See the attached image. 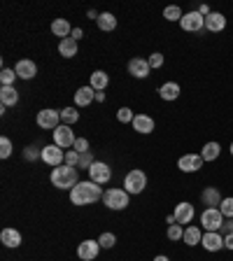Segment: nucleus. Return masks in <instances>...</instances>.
I'll use <instances>...</instances> for the list:
<instances>
[{"mask_svg":"<svg viewBox=\"0 0 233 261\" xmlns=\"http://www.w3.org/2000/svg\"><path fill=\"white\" fill-rule=\"evenodd\" d=\"M93 100H96V91H93L91 87H80L75 91V105L77 108H87V105H91Z\"/></svg>","mask_w":233,"mask_h":261,"instance_id":"aec40b11","label":"nucleus"},{"mask_svg":"<svg viewBox=\"0 0 233 261\" xmlns=\"http://www.w3.org/2000/svg\"><path fill=\"white\" fill-rule=\"evenodd\" d=\"M224 28H226V16H224L222 12H210V14L205 16V31L222 33Z\"/></svg>","mask_w":233,"mask_h":261,"instance_id":"a211bd4d","label":"nucleus"},{"mask_svg":"<svg viewBox=\"0 0 233 261\" xmlns=\"http://www.w3.org/2000/svg\"><path fill=\"white\" fill-rule=\"evenodd\" d=\"M166 236H168V240L177 243V240L185 238V228H182V224H170L168 231H166Z\"/></svg>","mask_w":233,"mask_h":261,"instance_id":"7c9ffc66","label":"nucleus"},{"mask_svg":"<svg viewBox=\"0 0 233 261\" xmlns=\"http://www.w3.org/2000/svg\"><path fill=\"white\" fill-rule=\"evenodd\" d=\"M219 154H222V145H219V142H205L201 149L203 161H217Z\"/></svg>","mask_w":233,"mask_h":261,"instance_id":"393cba45","label":"nucleus"},{"mask_svg":"<svg viewBox=\"0 0 233 261\" xmlns=\"http://www.w3.org/2000/svg\"><path fill=\"white\" fill-rule=\"evenodd\" d=\"M72 40H77V42H80L82 38H84V31H82V28H72V35H70Z\"/></svg>","mask_w":233,"mask_h":261,"instance_id":"c03bdc74","label":"nucleus"},{"mask_svg":"<svg viewBox=\"0 0 233 261\" xmlns=\"http://www.w3.org/2000/svg\"><path fill=\"white\" fill-rule=\"evenodd\" d=\"M179 93H182V89H179L177 82H166L163 87H159V96L163 100H177Z\"/></svg>","mask_w":233,"mask_h":261,"instance_id":"5701e85b","label":"nucleus"},{"mask_svg":"<svg viewBox=\"0 0 233 261\" xmlns=\"http://www.w3.org/2000/svg\"><path fill=\"white\" fill-rule=\"evenodd\" d=\"M51 133H54V145H59L61 149H72V147H75L77 138H75V133H72L70 126L61 124L59 128L51 130Z\"/></svg>","mask_w":233,"mask_h":261,"instance_id":"1a4fd4ad","label":"nucleus"},{"mask_svg":"<svg viewBox=\"0 0 233 261\" xmlns=\"http://www.w3.org/2000/svg\"><path fill=\"white\" fill-rule=\"evenodd\" d=\"M219 212H222L226 219H233V196H224L222 205H219Z\"/></svg>","mask_w":233,"mask_h":261,"instance_id":"72a5a7b5","label":"nucleus"},{"mask_svg":"<svg viewBox=\"0 0 233 261\" xmlns=\"http://www.w3.org/2000/svg\"><path fill=\"white\" fill-rule=\"evenodd\" d=\"M224 247H226V250H233V233L224 236Z\"/></svg>","mask_w":233,"mask_h":261,"instance_id":"a18cd8bd","label":"nucleus"},{"mask_svg":"<svg viewBox=\"0 0 233 261\" xmlns=\"http://www.w3.org/2000/svg\"><path fill=\"white\" fill-rule=\"evenodd\" d=\"M0 156L3 159H10L12 156V140L10 138H0Z\"/></svg>","mask_w":233,"mask_h":261,"instance_id":"e433bc0d","label":"nucleus"},{"mask_svg":"<svg viewBox=\"0 0 233 261\" xmlns=\"http://www.w3.org/2000/svg\"><path fill=\"white\" fill-rule=\"evenodd\" d=\"M201 201H203V205H208V207H219L224 201V196L219 194L217 187H205V189L201 191Z\"/></svg>","mask_w":233,"mask_h":261,"instance_id":"f3484780","label":"nucleus"},{"mask_svg":"<svg viewBox=\"0 0 233 261\" xmlns=\"http://www.w3.org/2000/svg\"><path fill=\"white\" fill-rule=\"evenodd\" d=\"M75 152H80V154H84V152H91L89 149V140L87 138H77V142H75V147H72Z\"/></svg>","mask_w":233,"mask_h":261,"instance_id":"ea45409f","label":"nucleus"},{"mask_svg":"<svg viewBox=\"0 0 233 261\" xmlns=\"http://www.w3.org/2000/svg\"><path fill=\"white\" fill-rule=\"evenodd\" d=\"M201 245L205 252H219L224 247V236L219 233V231H205Z\"/></svg>","mask_w":233,"mask_h":261,"instance_id":"f8f14e48","label":"nucleus"},{"mask_svg":"<svg viewBox=\"0 0 233 261\" xmlns=\"http://www.w3.org/2000/svg\"><path fill=\"white\" fill-rule=\"evenodd\" d=\"M124 187H126V194H131V196L142 194V191H145V187H147V175H145V170L133 168V170H131V173L124 177Z\"/></svg>","mask_w":233,"mask_h":261,"instance_id":"7ed1b4c3","label":"nucleus"},{"mask_svg":"<svg viewBox=\"0 0 233 261\" xmlns=\"http://www.w3.org/2000/svg\"><path fill=\"white\" fill-rule=\"evenodd\" d=\"M179 26L187 33H201L205 28V16H201V12H187L182 19H179Z\"/></svg>","mask_w":233,"mask_h":261,"instance_id":"0eeeda50","label":"nucleus"},{"mask_svg":"<svg viewBox=\"0 0 233 261\" xmlns=\"http://www.w3.org/2000/svg\"><path fill=\"white\" fill-rule=\"evenodd\" d=\"M35 124L44 130H56L61 126V110H51V108L40 110L38 117H35Z\"/></svg>","mask_w":233,"mask_h":261,"instance_id":"20e7f679","label":"nucleus"},{"mask_svg":"<svg viewBox=\"0 0 233 261\" xmlns=\"http://www.w3.org/2000/svg\"><path fill=\"white\" fill-rule=\"evenodd\" d=\"M149 70H152V65H149L147 59H131L128 61V72L136 77V80H145V77H149Z\"/></svg>","mask_w":233,"mask_h":261,"instance_id":"4468645a","label":"nucleus"},{"mask_svg":"<svg viewBox=\"0 0 233 261\" xmlns=\"http://www.w3.org/2000/svg\"><path fill=\"white\" fill-rule=\"evenodd\" d=\"M98 243H100V247H105V250H112L114 245H117V236H114V233H108V231H105V233L98 238Z\"/></svg>","mask_w":233,"mask_h":261,"instance_id":"c9c22d12","label":"nucleus"},{"mask_svg":"<svg viewBox=\"0 0 233 261\" xmlns=\"http://www.w3.org/2000/svg\"><path fill=\"white\" fill-rule=\"evenodd\" d=\"M0 103H3V108H7V105H16L19 103V91H16L14 87H3L0 89Z\"/></svg>","mask_w":233,"mask_h":261,"instance_id":"cd10ccee","label":"nucleus"},{"mask_svg":"<svg viewBox=\"0 0 233 261\" xmlns=\"http://www.w3.org/2000/svg\"><path fill=\"white\" fill-rule=\"evenodd\" d=\"M96 100H100V103H103V100H105V93L103 91H96Z\"/></svg>","mask_w":233,"mask_h":261,"instance_id":"09e8293b","label":"nucleus"},{"mask_svg":"<svg viewBox=\"0 0 233 261\" xmlns=\"http://www.w3.org/2000/svg\"><path fill=\"white\" fill-rule=\"evenodd\" d=\"M77 40H72V38H65V40H61L59 42V54L63 56V59H72V56H77Z\"/></svg>","mask_w":233,"mask_h":261,"instance_id":"a878e982","label":"nucleus"},{"mask_svg":"<svg viewBox=\"0 0 233 261\" xmlns=\"http://www.w3.org/2000/svg\"><path fill=\"white\" fill-rule=\"evenodd\" d=\"M42 152V161L47 163V166H51V168H59V166H63L65 163V152L61 149L59 145H47V147H42L40 149Z\"/></svg>","mask_w":233,"mask_h":261,"instance_id":"6e6552de","label":"nucleus"},{"mask_svg":"<svg viewBox=\"0 0 233 261\" xmlns=\"http://www.w3.org/2000/svg\"><path fill=\"white\" fill-rule=\"evenodd\" d=\"M87 16H89V19H96V21H98V16H100V14H98L96 10H89V14H87Z\"/></svg>","mask_w":233,"mask_h":261,"instance_id":"de8ad7c7","label":"nucleus"},{"mask_svg":"<svg viewBox=\"0 0 233 261\" xmlns=\"http://www.w3.org/2000/svg\"><path fill=\"white\" fill-rule=\"evenodd\" d=\"M110 84V75L105 70H96L91 72V77H89V87L93 89V91H105Z\"/></svg>","mask_w":233,"mask_h":261,"instance_id":"4be33fe9","label":"nucleus"},{"mask_svg":"<svg viewBox=\"0 0 233 261\" xmlns=\"http://www.w3.org/2000/svg\"><path fill=\"white\" fill-rule=\"evenodd\" d=\"M154 261H170V259L166 254H159V256H154Z\"/></svg>","mask_w":233,"mask_h":261,"instance_id":"8fccbe9b","label":"nucleus"},{"mask_svg":"<svg viewBox=\"0 0 233 261\" xmlns=\"http://www.w3.org/2000/svg\"><path fill=\"white\" fill-rule=\"evenodd\" d=\"M0 243L5 245V247L16 250V247L21 245V233H19L16 228H3V233H0Z\"/></svg>","mask_w":233,"mask_h":261,"instance_id":"412c9836","label":"nucleus"},{"mask_svg":"<svg viewBox=\"0 0 233 261\" xmlns=\"http://www.w3.org/2000/svg\"><path fill=\"white\" fill-rule=\"evenodd\" d=\"M198 12H201V16H208V14H210V7H208V5H201V7H198Z\"/></svg>","mask_w":233,"mask_h":261,"instance_id":"49530a36","label":"nucleus"},{"mask_svg":"<svg viewBox=\"0 0 233 261\" xmlns=\"http://www.w3.org/2000/svg\"><path fill=\"white\" fill-rule=\"evenodd\" d=\"M93 154L91 152H84V154H80V166H77V168H82V170H89L93 166Z\"/></svg>","mask_w":233,"mask_h":261,"instance_id":"4c0bfd02","label":"nucleus"},{"mask_svg":"<svg viewBox=\"0 0 233 261\" xmlns=\"http://www.w3.org/2000/svg\"><path fill=\"white\" fill-rule=\"evenodd\" d=\"M14 72H16L19 80H33V77L38 75V65L33 63L31 59H21L14 65Z\"/></svg>","mask_w":233,"mask_h":261,"instance_id":"2eb2a0df","label":"nucleus"},{"mask_svg":"<svg viewBox=\"0 0 233 261\" xmlns=\"http://www.w3.org/2000/svg\"><path fill=\"white\" fill-rule=\"evenodd\" d=\"M77 170L80 168H72V166H59V168H51V185L56 187V189H72V187L80 182L77 179Z\"/></svg>","mask_w":233,"mask_h":261,"instance_id":"f03ea898","label":"nucleus"},{"mask_svg":"<svg viewBox=\"0 0 233 261\" xmlns=\"http://www.w3.org/2000/svg\"><path fill=\"white\" fill-rule=\"evenodd\" d=\"M98 252H100V243H98V240H84V243H80V247H77V256H80L82 261H93L98 256Z\"/></svg>","mask_w":233,"mask_h":261,"instance_id":"ddd939ff","label":"nucleus"},{"mask_svg":"<svg viewBox=\"0 0 233 261\" xmlns=\"http://www.w3.org/2000/svg\"><path fill=\"white\" fill-rule=\"evenodd\" d=\"M147 61H149V65H152V68H163V54H161V51H154V54L149 56Z\"/></svg>","mask_w":233,"mask_h":261,"instance_id":"a19ab883","label":"nucleus"},{"mask_svg":"<svg viewBox=\"0 0 233 261\" xmlns=\"http://www.w3.org/2000/svg\"><path fill=\"white\" fill-rule=\"evenodd\" d=\"M224 219L226 217L219 212V207H205L201 215V228H205V231H222Z\"/></svg>","mask_w":233,"mask_h":261,"instance_id":"423d86ee","label":"nucleus"},{"mask_svg":"<svg viewBox=\"0 0 233 261\" xmlns=\"http://www.w3.org/2000/svg\"><path fill=\"white\" fill-rule=\"evenodd\" d=\"M65 166H72V168H77V166H80V152H75V149H68V152H65Z\"/></svg>","mask_w":233,"mask_h":261,"instance_id":"58836bf2","label":"nucleus"},{"mask_svg":"<svg viewBox=\"0 0 233 261\" xmlns=\"http://www.w3.org/2000/svg\"><path fill=\"white\" fill-rule=\"evenodd\" d=\"M14 80H16V72L12 68H3L0 70V82H3V87H14Z\"/></svg>","mask_w":233,"mask_h":261,"instance_id":"473e14b6","label":"nucleus"},{"mask_svg":"<svg viewBox=\"0 0 233 261\" xmlns=\"http://www.w3.org/2000/svg\"><path fill=\"white\" fill-rule=\"evenodd\" d=\"M98 28L103 33H108V31H114L117 28V16L114 14H110V12H100V16H98Z\"/></svg>","mask_w":233,"mask_h":261,"instance_id":"c85d7f7f","label":"nucleus"},{"mask_svg":"<svg viewBox=\"0 0 233 261\" xmlns=\"http://www.w3.org/2000/svg\"><path fill=\"white\" fill-rule=\"evenodd\" d=\"M38 156H42V152H38L35 147H26V149H23V159H26V161H35Z\"/></svg>","mask_w":233,"mask_h":261,"instance_id":"79ce46f5","label":"nucleus"},{"mask_svg":"<svg viewBox=\"0 0 233 261\" xmlns=\"http://www.w3.org/2000/svg\"><path fill=\"white\" fill-rule=\"evenodd\" d=\"M182 10H179L177 5H168L166 10H163V19H168V21H179L182 19Z\"/></svg>","mask_w":233,"mask_h":261,"instance_id":"2f4dec72","label":"nucleus"},{"mask_svg":"<svg viewBox=\"0 0 233 261\" xmlns=\"http://www.w3.org/2000/svg\"><path fill=\"white\" fill-rule=\"evenodd\" d=\"M133 130H138L142 136H149L154 130V119L149 114H136V119H133Z\"/></svg>","mask_w":233,"mask_h":261,"instance_id":"6ab92c4d","label":"nucleus"},{"mask_svg":"<svg viewBox=\"0 0 233 261\" xmlns=\"http://www.w3.org/2000/svg\"><path fill=\"white\" fill-rule=\"evenodd\" d=\"M89 179L96 182V185H108L110 179H112V170H110L108 163L96 161L91 168H89Z\"/></svg>","mask_w":233,"mask_h":261,"instance_id":"9d476101","label":"nucleus"},{"mask_svg":"<svg viewBox=\"0 0 233 261\" xmlns=\"http://www.w3.org/2000/svg\"><path fill=\"white\" fill-rule=\"evenodd\" d=\"M228 149H231V156H233V142H231V147H228Z\"/></svg>","mask_w":233,"mask_h":261,"instance_id":"3c124183","label":"nucleus"},{"mask_svg":"<svg viewBox=\"0 0 233 261\" xmlns=\"http://www.w3.org/2000/svg\"><path fill=\"white\" fill-rule=\"evenodd\" d=\"M51 33H54L56 38H61V40L70 38L72 31H70V23H68V19H54V21H51Z\"/></svg>","mask_w":233,"mask_h":261,"instance_id":"b1692460","label":"nucleus"},{"mask_svg":"<svg viewBox=\"0 0 233 261\" xmlns=\"http://www.w3.org/2000/svg\"><path fill=\"white\" fill-rule=\"evenodd\" d=\"M173 215H175V219H177V224H191L196 210H194V205H191V203L182 201V203H177V205H175Z\"/></svg>","mask_w":233,"mask_h":261,"instance_id":"dca6fc26","label":"nucleus"},{"mask_svg":"<svg viewBox=\"0 0 233 261\" xmlns=\"http://www.w3.org/2000/svg\"><path fill=\"white\" fill-rule=\"evenodd\" d=\"M128 196L126 189H108L103 194V203L110 210H126L128 207Z\"/></svg>","mask_w":233,"mask_h":261,"instance_id":"39448f33","label":"nucleus"},{"mask_svg":"<svg viewBox=\"0 0 233 261\" xmlns=\"http://www.w3.org/2000/svg\"><path fill=\"white\" fill-rule=\"evenodd\" d=\"M222 236H228V233H233V219H224V224H222V231H219Z\"/></svg>","mask_w":233,"mask_h":261,"instance_id":"37998d69","label":"nucleus"},{"mask_svg":"<svg viewBox=\"0 0 233 261\" xmlns=\"http://www.w3.org/2000/svg\"><path fill=\"white\" fill-rule=\"evenodd\" d=\"M105 191L100 189V185L96 182H77L75 187L70 189V203L72 205H91L96 201H103Z\"/></svg>","mask_w":233,"mask_h":261,"instance_id":"f257e3e1","label":"nucleus"},{"mask_svg":"<svg viewBox=\"0 0 233 261\" xmlns=\"http://www.w3.org/2000/svg\"><path fill=\"white\" fill-rule=\"evenodd\" d=\"M203 156L201 154H185V156L177 159V168L182 170V173H196V170L203 168Z\"/></svg>","mask_w":233,"mask_h":261,"instance_id":"9b49d317","label":"nucleus"},{"mask_svg":"<svg viewBox=\"0 0 233 261\" xmlns=\"http://www.w3.org/2000/svg\"><path fill=\"white\" fill-rule=\"evenodd\" d=\"M80 121V112H77V108H63L61 110V124L65 126H72Z\"/></svg>","mask_w":233,"mask_h":261,"instance_id":"c756f323","label":"nucleus"},{"mask_svg":"<svg viewBox=\"0 0 233 261\" xmlns=\"http://www.w3.org/2000/svg\"><path fill=\"white\" fill-rule=\"evenodd\" d=\"M117 119H119L121 124H133L136 114H133V110H131V108H119V110H117Z\"/></svg>","mask_w":233,"mask_h":261,"instance_id":"f704fd0d","label":"nucleus"},{"mask_svg":"<svg viewBox=\"0 0 233 261\" xmlns=\"http://www.w3.org/2000/svg\"><path fill=\"white\" fill-rule=\"evenodd\" d=\"M185 245H189V247H196V245H201V240H203V233H201V228L198 226H194V224H191V226H187L185 228Z\"/></svg>","mask_w":233,"mask_h":261,"instance_id":"bb28decb","label":"nucleus"}]
</instances>
